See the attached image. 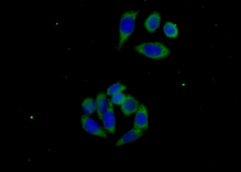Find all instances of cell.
Listing matches in <instances>:
<instances>
[{
	"instance_id": "obj_5",
	"label": "cell",
	"mask_w": 241,
	"mask_h": 172,
	"mask_svg": "<svg viewBox=\"0 0 241 172\" xmlns=\"http://www.w3.org/2000/svg\"><path fill=\"white\" fill-rule=\"evenodd\" d=\"M108 108L103 115L102 121L105 129L109 133L114 134L115 131V119L113 103L108 99Z\"/></svg>"
},
{
	"instance_id": "obj_4",
	"label": "cell",
	"mask_w": 241,
	"mask_h": 172,
	"mask_svg": "<svg viewBox=\"0 0 241 172\" xmlns=\"http://www.w3.org/2000/svg\"><path fill=\"white\" fill-rule=\"evenodd\" d=\"M134 119L133 128L145 131L149 127L147 110L143 104H141Z\"/></svg>"
},
{
	"instance_id": "obj_6",
	"label": "cell",
	"mask_w": 241,
	"mask_h": 172,
	"mask_svg": "<svg viewBox=\"0 0 241 172\" xmlns=\"http://www.w3.org/2000/svg\"><path fill=\"white\" fill-rule=\"evenodd\" d=\"M140 104L139 101L132 96L128 94L121 105V110L126 116H129L138 111Z\"/></svg>"
},
{
	"instance_id": "obj_1",
	"label": "cell",
	"mask_w": 241,
	"mask_h": 172,
	"mask_svg": "<svg viewBox=\"0 0 241 172\" xmlns=\"http://www.w3.org/2000/svg\"><path fill=\"white\" fill-rule=\"evenodd\" d=\"M134 49L139 54L155 60L165 58L171 53L168 47L158 42H144L135 46Z\"/></svg>"
},
{
	"instance_id": "obj_8",
	"label": "cell",
	"mask_w": 241,
	"mask_h": 172,
	"mask_svg": "<svg viewBox=\"0 0 241 172\" xmlns=\"http://www.w3.org/2000/svg\"><path fill=\"white\" fill-rule=\"evenodd\" d=\"M96 110L99 119L102 120V117L106 112L108 107V101L105 93H99L95 100Z\"/></svg>"
},
{
	"instance_id": "obj_13",
	"label": "cell",
	"mask_w": 241,
	"mask_h": 172,
	"mask_svg": "<svg viewBox=\"0 0 241 172\" xmlns=\"http://www.w3.org/2000/svg\"><path fill=\"white\" fill-rule=\"evenodd\" d=\"M126 97V95L122 92H120L112 95L111 100L113 103L115 104L121 105Z\"/></svg>"
},
{
	"instance_id": "obj_7",
	"label": "cell",
	"mask_w": 241,
	"mask_h": 172,
	"mask_svg": "<svg viewBox=\"0 0 241 172\" xmlns=\"http://www.w3.org/2000/svg\"><path fill=\"white\" fill-rule=\"evenodd\" d=\"M161 19L160 13L156 11L152 12L146 18L144 26L150 33H154L160 26Z\"/></svg>"
},
{
	"instance_id": "obj_3",
	"label": "cell",
	"mask_w": 241,
	"mask_h": 172,
	"mask_svg": "<svg viewBox=\"0 0 241 172\" xmlns=\"http://www.w3.org/2000/svg\"><path fill=\"white\" fill-rule=\"evenodd\" d=\"M82 127L87 132L94 135L106 138V133L93 119L85 114L81 117Z\"/></svg>"
},
{
	"instance_id": "obj_10",
	"label": "cell",
	"mask_w": 241,
	"mask_h": 172,
	"mask_svg": "<svg viewBox=\"0 0 241 172\" xmlns=\"http://www.w3.org/2000/svg\"><path fill=\"white\" fill-rule=\"evenodd\" d=\"M82 107L84 114L87 116L92 113L96 109L95 102L90 97L84 99L82 103Z\"/></svg>"
},
{
	"instance_id": "obj_12",
	"label": "cell",
	"mask_w": 241,
	"mask_h": 172,
	"mask_svg": "<svg viewBox=\"0 0 241 172\" xmlns=\"http://www.w3.org/2000/svg\"><path fill=\"white\" fill-rule=\"evenodd\" d=\"M127 88L126 86L119 83H114L110 86L107 89L106 94L112 96L119 92H122Z\"/></svg>"
},
{
	"instance_id": "obj_2",
	"label": "cell",
	"mask_w": 241,
	"mask_h": 172,
	"mask_svg": "<svg viewBox=\"0 0 241 172\" xmlns=\"http://www.w3.org/2000/svg\"><path fill=\"white\" fill-rule=\"evenodd\" d=\"M140 10H128L121 15L119 24V39L117 50L120 51L124 43L133 33L136 17Z\"/></svg>"
},
{
	"instance_id": "obj_11",
	"label": "cell",
	"mask_w": 241,
	"mask_h": 172,
	"mask_svg": "<svg viewBox=\"0 0 241 172\" xmlns=\"http://www.w3.org/2000/svg\"><path fill=\"white\" fill-rule=\"evenodd\" d=\"M165 35L170 38H176L178 35V30L176 25L170 21H167L163 27Z\"/></svg>"
},
{
	"instance_id": "obj_9",
	"label": "cell",
	"mask_w": 241,
	"mask_h": 172,
	"mask_svg": "<svg viewBox=\"0 0 241 172\" xmlns=\"http://www.w3.org/2000/svg\"><path fill=\"white\" fill-rule=\"evenodd\" d=\"M143 131L133 128L125 133L117 142L116 146L133 142L141 137Z\"/></svg>"
}]
</instances>
